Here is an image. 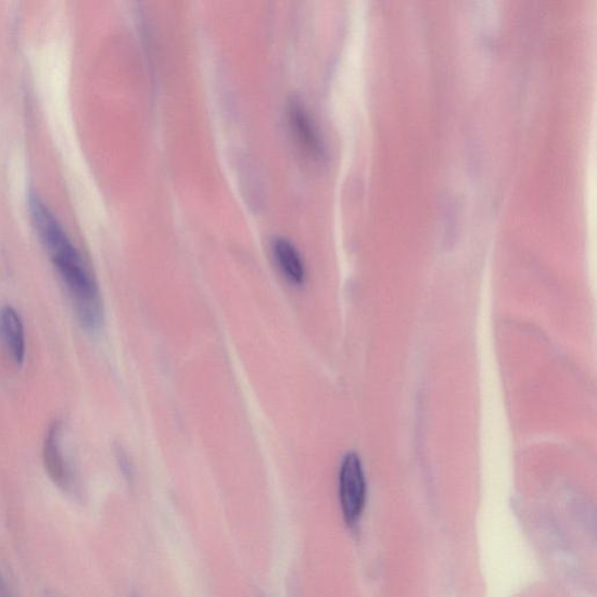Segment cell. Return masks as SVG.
<instances>
[{
	"instance_id": "1",
	"label": "cell",
	"mask_w": 597,
	"mask_h": 597,
	"mask_svg": "<svg viewBox=\"0 0 597 597\" xmlns=\"http://www.w3.org/2000/svg\"><path fill=\"white\" fill-rule=\"evenodd\" d=\"M29 209L40 239L66 288L76 289L87 284L92 276L51 209L36 194L29 198Z\"/></svg>"
},
{
	"instance_id": "2",
	"label": "cell",
	"mask_w": 597,
	"mask_h": 597,
	"mask_svg": "<svg viewBox=\"0 0 597 597\" xmlns=\"http://www.w3.org/2000/svg\"><path fill=\"white\" fill-rule=\"evenodd\" d=\"M340 503L345 522L354 525L366 507L367 483L358 455L348 453L343 458L339 477Z\"/></svg>"
},
{
	"instance_id": "3",
	"label": "cell",
	"mask_w": 597,
	"mask_h": 597,
	"mask_svg": "<svg viewBox=\"0 0 597 597\" xmlns=\"http://www.w3.org/2000/svg\"><path fill=\"white\" fill-rule=\"evenodd\" d=\"M289 120L294 139L302 150L312 156L322 152L321 139L316 123L301 100L292 99L289 103Z\"/></svg>"
},
{
	"instance_id": "4",
	"label": "cell",
	"mask_w": 597,
	"mask_h": 597,
	"mask_svg": "<svg viewBox=\"0 0 597 597\" xmlns=\"http://www.w3.org/2000/svg\"><path fill=\"white\" fill-rule=\"evenodd\" d=\"M43 463L47 474L52 481L66 490L69 485V471L67 462L62 453L61 447V423L55 421L52 423L49 432H47L43 444Z\"/></svg>"
},
{
	"instance_id": "5",
	"label": "cell",
	"mask_w": 597,
	"mask_h": 597,
	"mask_svg": "<svg viewBox=\"0 0 597 597\" xmlns=\"http://www.w3.org/2000/svg\"><path fill=\"white\" fill-rule=\"evenodd\" d=\"M276 263L282 275L295 287H301L306 280V267L295 245L288 239L277 238L272 242Z\"/></svg>"
},
{
	"instance_id": "6",
	"label": "cell",
	"mask_w": 597,
	"mask_h": 597,
	"mask_svg": "<svg viewBox=\"0 0 597 597\" xmlns=\"http://www.w3.org/2000/svg\"><path fill=\"white\" fill-rule=\"evenodd\" d=\"M0 326L14 363L22 366L26 355L25 331L22 318L11 306L3 308L0 314Z\"/></svg>"
},
{
	"instance_id": "7",
	"label": "cell",
	"mask_w": 597,
	"mask_h": 597,
	"mask_svg": "<svg viewBox=\"0 0 597 597\" xmlns=\"http://www.w3.org/2000/svg\"><path fill=\"white\" fill-rule=\"evenodd\" d=\"M116 458L125 478L131 479V475H132L131 462L128 458L127 453H125V450L120 446L116 448Z\"/></svg>"
}]
</instances>
